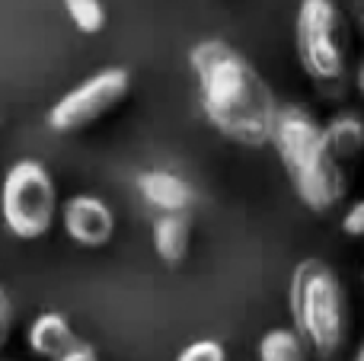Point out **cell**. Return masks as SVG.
Wrapping results in <instances>:
<instances>
[{"instance_id": "cell-10", "label": "cell", "mask_w": 364, "mask_h": 361, "mask_svg": "<svg viewBox=\"0 0 364 361\" xmlns=\"http://www.w3.org/2000/svg\"><path fill=\"white\" fill-rule=\"evenodd\" d=\"M138 192L157 215L188 211V205H192V185L173 170H144L138 176Z\"/></svg>"}, {"instance_id": "cell-16", "label": "cell", "mask_w": 364, "mask_h": 361, "mask_svg": "<svg viewBox=\"0 0 364 361\" xmlns=\"http://www.w3.org/2000/svg\"><path fill=\"white\" fill-rule=\"evenodd\" d=\"M342 230H346L348 237H355V240L364 237V198H358V202L342 215Z\"/></svg>"}, {"instance_id": "cell-9", "label": "cell", "mask_w": 364, "mask_h": 361, "mask_svg": "<svg viewBox=\"0 0 364 361\" xmlns=\"http://www.w3.org/2000/svg\"><path fill=\"white\" fill-rule=\"evenodd\" d=\"M26 343H29L32 355L55 361L61 355H68L74 345H80L74 326L68 323V317L58 311H42L36 320L29 323V333H26Z\"/></svg>"}, {"instance_id": "cell-20", "label": "cell", "mask_w": 364, "mask_h": 361, "mask_svg": "<svg viewBox=\"0 0 364 361\" xmlns=\"http://www.w3.org/2000/svg\"><path fill=\"white\" fill-rule=\"evenodd\" d=\"M352 361H364V343L358 345V352H355V358H352Z\"/></svg>"}, {"instance_id": "cell-22", "label": "cell", "mask_w": 364, "mask_h": 361, "mask_svg": "<svg viewBox=\"0 0 364 361\" xmlns=\"http://www.w3.org/2000/svg\"><path fill=\"white\" fill-rule=\"evenodd\" d=\"M0 291H4V288H0Z\"/></svg>"}, {"instance_id": "cell-5", "label": "cell", "mask_w": 364, "mask_h": 361, "mask_svg": "<svg viewBox=\"0 0 364 361\" xmlns=\"http://www.w3.org/2000/svg\"><path fill=\"white\" fill-rule=\"evenodd\" d=\"M132 93V74L128 68H102L90 74L83 83L61 96L45 115V125L55 134H74L106 119L112 109H119Z\"/></svg>"}, {"instance_id": "cell-19", "label": "cell", "mask_w": 364, "mask_h": 361, "mask_svg": "<svg viewBox=\"0 0 364 361\" xmlns=\"http://www.w3.org/2000/svg\"><path fill=\"white\" fill-rule=\"evenodd\" d=\"M355 90L364 96V61L358 64V70H355Z\"/></svg>"}, {"instance_id": "cell-4", "label": "cell", "mask_w": 364, "mask_h": 361, "mask_svg": "<svg viewBox=\"0 0 364 361\" xmlns=\"http://www.w3.org/2000/svg\"><path fill=\"white\" fill-rule=\"evenodd\" d=\"M297 61L314 83L346 77V16L336 0H301L294 23Z\"/></svg>"}, {"instance_id": "cell-18", "label": "cell", "mask_w": 364, "mask_h": 361, "mask_svg": "<svg viewBox=\"0 0 364 361\" xmlns=\"http://www.w3.org/2000/svg\"><path fill=\"white\" fill-rule=\"evenodd\" d=\"M55 361H100V355H96L93 345L80 343V345H74L68 355H61V358H55Z\"/></svg>"}, {"instance_id": "cell-14", "label": "cell", "mask_w": 364, "mask_h": 361, "mask_svg": "<svg viewBox=\"0 0 364 361\" xmlns=\"http://www.w3.org/2000/svg\"><path fill=\"white\" fill-rule=\"evenodd\" d=\"M68 19L83 32V36H100L106 29V6L102 0H61Z\"/></svg>"}, {"instance_id": "cell-6", "label": "cell", "mask_w": 364, "mask_h": 361, "mask_svg": "<svg viewBox=\"0 0 364 361\" xmlns=\"http://www.w3.org/2000/svg\"><path fill=\"white\" fill-rule=\"evenodd\" d=\"M269 144L278 151L282 166H284L288 176H294L297 170H304L310 160L320 157V153L326 151L323 125L304 106H297V102H291V106H278Z\"/></svg>"}, {"instance_id": "cell-17", "label": "cell", "mask_w": 364, "mask_h": 361, "mask_svg": "<svg viewBox=\"0 0 364 361\" xmlns=\"http://www.w3.org/2000/svg\"><path fill=\"white\" fill-rule=\"evenodd\" d=\"M10 336H13V304H10V298L0 291V352L6 349Z\"/></svg>"}, {"instance_id": "cell-15", "label": "cell", "mask_w": 364, "mask_h": 361, "mask_svg": "<svg viewBox=\"0 0 364 361\" xmlns=\"http://www.w3.org/2000/svg\"><path fill=\"white\" fill-rule=\"evenodd\" d=\"M176 361H227V349L218 339H195L179 352Z\"/></svg>"}, {"instance_id": "cell-1", "label": "cell", "mask_w": 364, "mask_h": 361, "mask_svg": "<svg viewBox=\"0 0 364 361\" xmlns=\"http://www.w3.org/2000/svg\"><path fill=\"white\" fill-rule=\"evenodd\" d=\"M198 83L201 112L220 138L240 147H265L272 141L278 99L252 61L224 38H205L188 51Z\"/></svg>"}, {"instance_id": "cell-8", "label": "cell", "mask_w": 364, "mask_h": 361, "mask_svg": "<svg viewBox=\"0 0 364 361\" xmlns=\"http://www.w3.org/2000/svg\"><path fill=\"white\" fill-rule=\"evenodd\" d=\"M294 192L310 211H329L342 202L346 195V176H342V163L329 151H323L320 157H314L304 170H297L291 176Z\"/></svg>"}, {"instance_id": "cell-13", "label": "cell", "mask_w": 364, "mask_h": 361, "mask_svg": "<svg viewBox=\"0 0 364 361\" xmlns=\"http://www.w3.org/2000/svg\"><path fill=\"white\" fill-rule=\"evenodd\" d=\"M307 343L294 326H275L259 339V361H310Z\"/></svg>"}, {"instance_id": "cell-2", "label": "cell", "mask_w": 364, "mask_h": 361, "mask_svg": "<svg viewBox=\"0 0 364 361\" xmlns=\"http://www.w3.org/2000/svg\"><path fill=\"white\" fill-rule=\"evenodd\" d=\"M291 323L316 361H342L348 345V298L323 259H301L288 288Z\"/></svg>"}, {"instance_id": "cell-7", "label": "cell", "mask_w": 364, "mask_h": 361, "mask_svg": "<svg viewBox=\"0 0 364 361\" xmlns=\"http://www.w3.org/2000/svg\"><path fill=\"white\" fill-rule=\"evenodd\" d=\"M61 215V227L77 247L100 249L112 240L115 234V215L102 198L96 195H70L58 208Z\"/></svg>"}, {"instance_id": "cell-11", "label": "cell", "mask_w": 364, "mask_h": 361, "mask_svg": "<svg viewBox=\"0 0 364 361\" xmlns=\"http://www.w3.org/2000/svg\"><path fill=\"white\" fill-rule=\"evenodd\" d=\"M151 240H154V253L164 266L176 269L182 266L188 253V243H192V221H188L186 211H164V215L154 217L151 227Z\"/></svg>"}, {"instance_id": "cell-3", "label": "cell", "mask_w": 364, "mask_h": 361, "mask_svg": "<svg viewBox=\"0 0 364 361\" xmlns=\"http://www.w3.org/2000/svg\"><path fill=\"white\" fill-rule=\"evenodd\" d=\"M58 189L48 166L38 160H16L0 185V217L16 240H42L58 217Z\"/></svg>"}, {"instance_id": "cell-12", "label": "cell", "mask_w": 364, "mask_h": 361, "mask_svg": "<svg viewBox=\"0 0 364 361\" xmlns=\"http://www.w3.org/2000/svg\"><path fill=\"white\" fill-rule=\"evenodd\" d=\"M323 141H326V151L333 153L339 163L346 160L361 157L364 151V122L355 112H339L323 125Z\"/></svg>"}, {"instance_id": "cell-21", "label": "cell", "mask_w": 364, "mask_h": 361, "mask_svg": "<svg viewBox=\"0 0 364 361\" xmlns=\"http://www.w3.org/2000/svg\"><path fill=\"white\" fill-rule=\"evenodd\" d=\"M358 23H361V29H364V0H361V6H358Z\"/></svg>"}]
</instances>
